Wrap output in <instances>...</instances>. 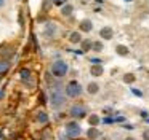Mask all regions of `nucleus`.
Returning a JSON list of instances; mask_svg holds the SVG:
<instances>
[{
  "label": "nucleus",
  "mask_w": 149,
  "mask_h": 140,
  "mask_svg": "<svg viewBox=\"0 0 149 140\" xmlns=\"http://www.w3.org/2000/svg\"><path fill=\"white\" fill-rule=\"evenodd\" d=\"M3 97V89H0V99Z\"/></svg>",
  "instance_id": "obj_25"
},
{
  "label": "nucleus",
  "mask_w": 149,
  "mask_h": 140,
  "mask_svg": "<svg viewBox=\"0 0 149 140\" xmlns=\"http://www.w3.org/2000/svg\"><path fill=\"white\" fill-rule=\"evenodd\" d=\"M5 3H7V0H0V8H2V6L5 5Z\"/></svg>",
  "instance_id": "obj_24"
},
{
  "label": "nucleus",
  "mask_w": 149,
  "mask_h": 140,
  "mask_svg": "<svg viewBox=\"0 0 149 140\" xmlns=\"http://www.w3.org/2000/svg\"><path fill=\"white\" fill-rule=\"evenodd\" d=\"M103 72H104V69H103L101 64H93V65L90 67L91 76H101V75H103Z\"/></svg>",
  "instance_id": "obj_9"
},
{
  "label": "nucleus",
  "mask_w": 149,
  "mask_h": 140,
  "mask_svg": "<svg viewBox=\"0 0 149 140\" xmlns=\"http://www.w3.org/2000/svg\"><path fill=\"white\" fill-rule=\"evenodd\" d=\"M80 30L85 32V34L91 32L93 30V22H91L90 19H84V21H80Z\"/></svg>",
  "instance_id": "obj_8"
},
{
  "label": "nucleus",
  "mask_w": 149,
  "mask_h": 140,
  "mask_svg": "<svg viewBox=\"0 0 149 140\" xmlns=\"http://www.w3.org/2000/svg\"><path fill=\"white\" fill-rule=\"evenodd\" d=\"M69 41H71L72 45H77L82 41V35L80 32H71V35H69Z\"/></svg>",
  "instance_id": "obj_12"
},
{
  "label": "nucleus",
  "mask_w": 149,
  "mask_h": 140,
  "mask_svg": "<svg viewBox=\"0 0 149 140\" xmlns=\"http://www.w3.org/2000/svg\"><path fill=\"white\" fill-rule=\"evenodd\" d=\"M68 70H69V67H68V64H66L64 60H55V62L52 64V73H53V76H56V78L66 76Z\"/></svg>",
  "instance_id": "obj_3"
},
{
  "label": "nucleus",
  "mask_w": 149,
  "mask_h": 140,
  "mask_svg": "<svg viewBox=\"0 0 149 140\" xmlns=\"http://www.w3.org/2000/svg\"><path fill=\"white\" fill-rule=\"evenodd\" d=\"M125 140H136V139H135V137H127Z\"/></svg>",
  "instance_id": "obj_26"
},
{
  "label": "nucleus",
  "mask_w": 149,
  "mask_h": 140,
  "mask_svg": "<svg viewBox=\"0 0 149 140\" xmlns=\"http://www.w3.org/2000/svg\"><path fill=\"white\" fill-rule=\"evenodd\" d=\"M100 135H101V132H100V129H98L96 126H90V127H88V130H87V139L88 140H98V139H100Z\"/></svg>",
  "instance_id": "obj_7"
},
{
  "label": "nucleus",
  "mask_w": 149,
  "mask_h": 140,
  "mask_svg": "<svg viewBox=\"0 0 149 140\" xmlns=\"http://www.w3.org/2000/svg\"><path fill=\"white\" fill-rule=\"evenodd\" d=\"M36 119L39 121V123L45 124V123H48V115H47L45 111H39V113H37V116H36Z\"/></svg>",
  "instance_id": "obj_16"
},
{
  "label": "nucleus",
  "mask_w": 149,
  "mask_h": 140,
  "mask_svg": "<svg viewBox=\"0 0 149 140\" xmlns=\"http://www.w3.org/2000/svg\"><path fill=\"white\" fill-rule=\"evenodd\" d=\"M104 49V45L101 43V41H93V51H96V53H100V51Z\"/></svg>",
  "instance_id": "obj_21"
},
{
  "label": "nucleus",
  "mask_w": 149,
  "mask_h": 140,
  "mask_svg": "<svg viewBox=\"0 0 149 140\" xmlns=\"http://www.w3.org/2000/svg\"><path fill=\"white\" fill-rule=\"evenodd\" d=\"M80 45H82V51H85V53L93 49V41L88 40V38H87V40H84V41H80Z\"/></svg>",
  "instance_id": "obj_15"
},
{
  "label": "nucleus",
  "mask_w": 149,
  "mask_h": 140,
  "mask_svg": "<svg viewBox=\"0 0 149 140\" xmlns=\"http://www.w3.org/2000/svg\"><path fill=\"white\" fill-rule=\"evenodd\" d=\"M143 140H149V130H144V132H143Z\"/></svg>",
  "instance_id": "obj_23"
},
{
  "label": "nucleus",
  "mask_w": 149,
  "mask_h": 140,
  "mask_svg": "<svg viewBox=\"0 0 149 140\" xmlns=\"http://www.w3.org/2000/svg\"><path fill=\"white\" fill-rule=\"evenodd\" d=\"M55 32H56V24H53V22H50V24H47V27H45V34L47 35H55Z\"/></svg>",
  "instance_id": "obj_20"
},
{
  "label": "nucleus",
  "mask_w": 149,
  "mask_h": 140,
  "mask_svg": "<svg viewBox=\"0 0 149 140\" xmlns=\"http://www.w3.org/2000/svg\"><path fill=\"white\" fill-rule=\"evenodd\" d=\"M64 130H66V135H68L69 139H77V137L82 134V127H80V124L75 123V121H69V123L66 124Z\"/></svg>",
  "instance_id": "obj_4"
},
{
  "label": "nucleus",
  "mask_w": 149,
  "mask_h": 140,
  "mask_svg": "<svg viewBox=\"0 0 149 140\" xmlns=\"http://www.w3.org/2000/svg\"><path fill=\"white\" fill-rule=\"evenodd\" d=\"M66 92H63L61 88H58V86H53L52 91H50V105H52L55 110H58V108H61L63 105L66 104Z\"/></svg>",
  "instance_id": "obj_1"
},
{
  "label": "nucleus",
  "mask_w": 149,
  "mask_h": 140,
  "mask_svg": "<svg viewBox=\"0 0 149 140\" xmlns=\"http://www.w3.org/2000/svg\"><path fill=\"white\" fill-rule=\"evenodd\" d=\"M116 53L119 54V56H128L130 49H128V46H123V45H117V46H116Z\"/></svg>",
  "instance_id": "obj_14"
},
{
  "label": "nucleus",
  "mask_w": 149,
  "mask_h": 140,
  "mask_svg": "<svg viewBox=\"0 0 149 140\" xmlns=\"http://www.w3.org/2000/svg\"><path fill=\"white\" fill-rule=\"evenodd\" d=\"M114 37V30L111 25H104V27L100 29V38H103V40H111V38Z\"/></svg>",
  "instance_id": "obj_6"
},
{
  "label": "nucleus",
  "mask_w": 149,
  "mask_h": 140,
  "mask_svg": "<svg viewBox=\"0 0 149 140\" xmlns=\"http://www.w3.org/2000/svg\"><path fill=\"white\" fill-rule=\"evenodd\" d=\"M53 3H55L56 6H63L64 3H68V0H52Z\"/></svg>",
  "instance_id": "obj_22"
},
{
  "label": "nucleus",
  "mask_w": 149,
  "mask_h": 140,
  "mask_svg": "<svg viewBox=\"0 0 149 140\" xmlns=\"http://www.w3.org/2000/svg\"><path fill=\"white\" fill-rule=\"evenodd\" d=\"M87 121H88L90 126H98V124H100V116H98V115H90V116L87 118Z\"/></svg>",
  "instance_id": "obj_19"
},
{
  "label": "nucleus",
  "mask_w": 149,
  "mask_h": 140,
  "mask_svg": "<svg viewBox=\"0 0 149 140\" xmlns=\"http://www.w3.org/2000/svg\"><path fill=\"white\" fill-rule=\"evenodd\" d=\"M69 113H71L72 118H85V115H87V110H85L84 105L75 104V105H72V107H71Z\"/></svg>",
  "instance_id": "obj_5"
},
{
  "label": "nucleus",
  "mask_w": 149,
  "mask_h": 140,
  "mask_svg": "<svg viewBox=\"0 0 149 140\" xmlns=\"http://www.w3.org/2000/svg\"><path fill=\"white\" fill-rule=\"evenodd\" d=\"M122 80H123V83H127V84H132V83L136 81V76L133 75V73H125V75L122 76Z\"/></svg>",
  "instance_id": "obj_17"
},
{
  "label": "nucleus",
  "mask_w": 149,
  "mask_h": 140,
  "mask_svg": "<svg viewBox=\"0 0 149 140\" xmlns=\"http://www.w3.org/2000/svg\"><path fill=\"white\" fill-rule=\"evenodd\" d=\"M64 92H66V95H68V97L75 99V97H79V95H82V92H84V88H82V84H80L79 81L72 80V81H69L68 84H66Z\"/></svg>",
  "instance_id": "obj_2"
},
{
  "label": "nucleus",
  "mask_w": 149,
  "mask_h": 140,
  "mask_svg": "<svg viewBox=\"0 0 149 140\" xmlns=\"http://www.w3.org/2000/svg\"><path fill=\"white\" fill-rule=\"evenodd\" d=\"M10 70V62L8 60H0V75H3Z\"/></svg>",
  "instance_id": "obj_18"
},
{
  "label": "nucleus",
  "mask_w": 149,
  "mask_h": 140,
  "mask_svg": "<svg viewBox=\"0 0 149 140\" xmlns=\"http://www.w3.org/2000/svg\"><path fill=\"white\" fill-rule=\"evenodd\" d=\"M72 13H74V5H71V3H64V5L61 6V14L63 16H71Z\"/></svg>",
  "instance_id": "obj_11"
},
{
  "label": "nucleus",
  "mask_w": 149,
  "mask_h": 140,
  "mask_svg": "<svg viewBox=\"0 0 149 140\" xmlns=\"http://www.w3.org/2000/svg\"><path fill=\"white\" fill-rule=\"evenodd\" d=\"M87 92H88V94H91V95L98 94V92H100V84L95 83V81L88 83V84H87Z\"/></svg>",
  "instance_id": "obj_10"
},
{
  "label": "nucleus",
  "mask_w": 149,
  "mask_h": 140,
  "mask_svg": "<svg viewBox=\"0 0 149 140\" xmlns=\"http://www.w3.org/2000/svg\"><path fill=\"white\" fill-rule=\"evenodd\" d=\"M19 76H21V80H23V81L29 83L31 81V70L29 69H21L19 70Z\"/></svg>",
  "instance_id": "obj_13"
}]
</instances>
